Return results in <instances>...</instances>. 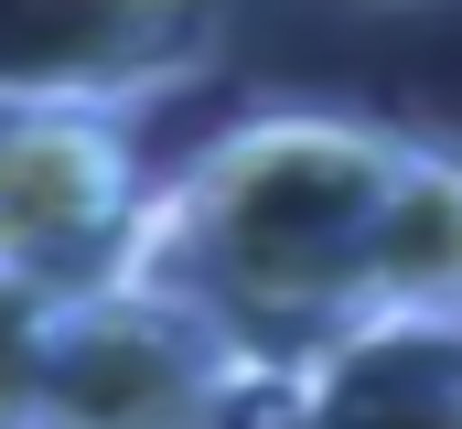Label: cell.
I'll use <instances>...</instances> for the list:
<instances>
[{"label":"cell","instance_id":"1","mask_svg":"<svg viewBox=\"0 0 462 429\" xmlns=\"http://www.w3.org/2000/svg\"><path fill=\"white\" fill-rule=\"evenodd\" d=\"M387 161L398 129L365 107H247L172 172H151L129 269L183 290L280 376L365 312V236H376Z\"/></svg>","mask_w":462,"mask_h":429},{"label":"cell","instance_id":"2","mask_svg":"<svg viewBox=\"0 0 462 429\" xmlns=\"http://www.w3.org/2000/svg\"><path fill=\"white\" fill-rule=\"evenodd\" d=\"M269 365L236 343L226 322H205L183 290L118 269L65 290L54 343H43V387L32 429H247L269 408Z\"/></svg>","mask_w":462,"mask_h":429},{"label":"cell","instance_id":"3","mask_svg":"<svg viewBox=\"0 0 462 429\" xmlns=\"http://www.w3.org/2000/svg\"><path fill=\"white\" fill-rule=\"evenodd\" d=\"M151 214V161L129 118L97 107H0V269L54 290L118 279Z\"/></svg>","mask_w":462,"mask_h":429},{"label":"cell","instance_id":"4","mask_svg":"<svg viewBox=\"0 0 462 429\" xmlns=\"http://www.w3.org/2000/svg\"><path fill=\"white\" fill-rule=\"evenodd\" d=\"M226 0H0V107H129L216 76Z\"/></svg>","mask_w":462,"mask_h":429},{"label":"cell","instance_id":"5","mask_svg":"<svg viewBox=\"0 0 462 429\" xmlns=\"http://www.w3.org/2000/svg\"><path fill=\"white\" fill-rule=\"evenodd\" d=\"M269 429H462V312H355L280 365Z\"/></svg>","mask_w":462,"mask_h":429},{"label":"cell","instance_id":"6","mask_svg":"<svg viewBox=\"0 0 462 429\" xmlns=\"http://www.w3.org/2000/svg\"><path fill=\"white\" fill-rule=\"evenodd\" d=\"M365 312H462V140L398 129L365 236Z\"/></svg>","mask_w":462,"mask_h":429},{"label":"cell","instance_id":"7","mask_svg":"<svg viewBox=\"0 0 462 429\" xmlns=\"http://www.w3.org/2000/svg\"><path fill=\"white\" fill-rule=\"evenodd\" d=\"M65 290L32 269H0V429H32V387H43V343H54Z\"/></svg>","mask_w":462,"mask_h":429},{"label":"cell","instance_id":"8","mask_svg":"<svg viewBox=\"0 0 462 429\" xmlns=\"http://www.w3.org/2000/svg\"><path fill=\"white\" fill-rule=\"evenodd\" d=\"M323 11H420V0H323Z\"/></svg>","mask_w":462,"mask_h":429}]
</instances>
